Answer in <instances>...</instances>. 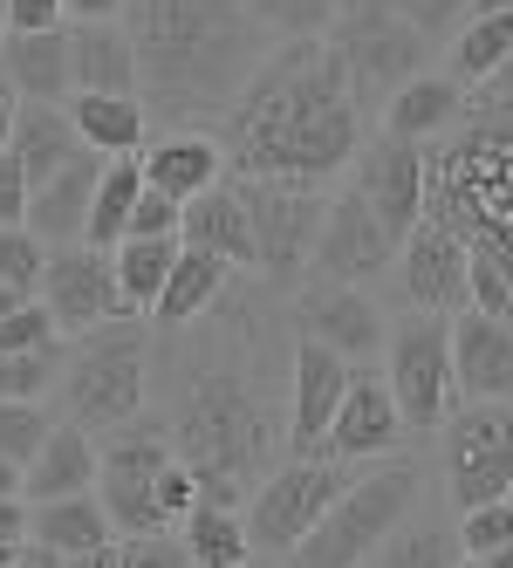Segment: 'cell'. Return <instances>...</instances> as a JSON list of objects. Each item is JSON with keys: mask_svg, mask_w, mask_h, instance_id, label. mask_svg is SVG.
<instances>
[{"mask_svg": "<svg viewBox=\"0 0 513 568\" xmlns=\"http://www.w3.org/2000/svg\"><path fill=\"white\" fill-rule=\"evenodd\" d=\"M370 103L349 83V62L329 34L281 42L260 75L226 110V165L240 179H295L329 185L370 144Z\"/></svg>", "mask_w": 513, "mask_h": 568, "instance_id": "cell-1", "label": "cell"}, {"mask_svg": "<svg viewBox=\"0 0 513 568\" xmlns=\"http://www.w3.org/2000/svg\"><path fill=\"white\" fill-rule=\"evenodd\" d=\"M124 21L137 34L151 116H165V124L226 116L233 97L274 55V28L254 14V0H131Z\"/></svg>", "mask_w": 513, "mask_h": 568, "instance_id": "cell-2", "label": "cell"}, {"mask_svg": "<svg viewBox=\"0 0 513 568\" xmlns=\"http://www.w3.org/2000/svg\"><path fill=\"white\" fill-rule=\"evenodd\" d=\"M172 445L178 459L199 466L206 479V500H240L247 486L267 473L274 459V404L267 384L247 356H192L185 377H178V404H172Z\"/></svg>", "mask_w": 513, "mask_h": 568, "instance_id": "cell-3", "label": "cell"}, {"mask_svg": "<svg viewBox=\"0 0 513 568\" xmlns=\"http://www.w3.org/2000/svg\"><path fill=\"white\" fill-rule=\"evenodd\" d=\"M431 220H445L472 254L513 281V103H472V116L424 151Z\"/></svg>", "mask_w": 513, "mask_h": 568, "instance_id": "cell-4", "label": "cell"}, {"mask_svg": "<svg viewBox=\"0 0 513 568\" xmlns=\"http://www.w3.org/2000/svg\"><path fill=\"white\" fill-rule=\"evenodd\" d=\"M151 390V329L137 315H116L103 329L75 336L69 363H62V404L75 425L90 432H116L144 412Z\"/></svg>", "mask_w": 513, "mask_h": 568, "instance_id": "cell-5", "label": "cell"}, {"mask_svg": "<svg viewBox=\"0 0 513 568\" xmlns=\"http://www.w3.org/2000/svg\"><path fill=\"white\" fill-rule=\"evenodd\" d=\"M418 507V466L383 459L377 473H357V486L315 520V535L288 555V568H363Z\"/></svg>", "mask_w": 513, "mask_h": 568, "instance_id": "cell-6", "label": "cell"}, {"mask_svg": "<svg viewBox=\"0 0 513 568\" xmlns=\"http://www.w3.org/2000/svg\"><path fill=\"white\" fill-rule=\"evenodd\" d=\"M240 192H247L254 240H260L254 274L267 288H301L315 274V247H322V226H329V192L295 185V179H240Z\"/></svg>", "mask_w": 513, "mask_h": 568, "instance_id": "cell-7", "label": "cell"}, {"mask_svg": "<svg viewBox=\"0 0 513 568\" xmlns=\"http://www.w3.org/2000/svg\"><path fill=\"white\" fill-rule=\"evenodd\" d=\"M329 42L349 62V83L363 103H390L411 75H424L431 42L390 8V0H342V14L329 21Z\"/></svg>", "mask_w": 513, "mask_h": 568, "instance_id": "cell-8", "label": "cell"}, {"mask_svg": "<svg viewBox=\"0 0 513 568\" xmlns=\"http://www.w3.org/2000/svg\"><path fill=\"white\" fill-rule=\"evenodd\" d=\"M178 459L172 445V425H116L103 438V473H96V494L116 520V535H157V527H172L165 507H157V479H165V466Z\"/></svg>", "mask_w": 513, "mask_h": 568, "instance_id": "cell-9", "label": "cell"}, {"mask_svg": "<svg viewBox=\"0 0 513 568\" xmlns=\"http://www.w3.org/2000/svg\"><path fill=\"white\" fill-rule=\"evenodd\" d=\"M349 486H357V466L336 459V453H322V459H288V466L254 494V514H247L254 548L295 555V548L315 535V520H322V514L349 494Z\"/></svg>", "mask_w": 513, "mask_h": 568, "instance_id": "cell-10", "label": "cell"}, {"mask_svg": "<svg viewBox=\"0 0 513 568\" xmlns=\"http://www.w3.org/2000/svg\"><path fill=\"white\" fill-rule=\"evenodd\" d=\"M383 377L404 404V425L431 432L445 425L452 397H459V371H452V315H404L383 343Z\"/></svg>", "mask_w": 513, "mask_h": 568, "instance_id": "cell-11", "label": "cell"}, {"mask_svg": "<svg viewBox=\"0 0 513 568\" xmlns=\"http://www.w3.org/2000/svg\"><path fill=\"white\" fill-rule=\"evenodd\" d=\"M445 494L459 514L513 494V404L506 397H480L459 418H445Z\"/></svg>", "mask_w": 513, "mask_h": 568, "instance_id": "cell-12", "label": "cell"}, {"mask_svg": "<svg viewBox=\"0 0 513 568\" xmlns=\"http://www.w3.org/2000/svg\"><path fill=\"white\" fill-rule=\"evenodd\" d=\"M42 302L55 308L62 336H90V329H103V322L131 315L124 281H116V254L96 247V240H62V247H49Z\"/></svg>", "mask_w": 513, "mask_h": 568, "instance_id": "cell-13", "label": "cell"}, {"mask_svg": "<svg viewBox=\"0 0 513 568\" xmlns=\"http://www.w3.org/2000/svg\"><path fill=\"white\" fill-rule=\"evenodd\" d=\"M349 384H357L349 356H336L315 336L295 343V356H288V432H281V445L295 459H322L329 453V432H336V412H342Z\"/></svg>", "mask_w": 513, "mask_h": 568, "instance_id": "cell-14", "label": "cell"}, {"mask_svg": "<svg viewBox=\"0 0 513 568\" xmlns=\"http://www.w3.org/2000/svg\"><path fill=\"white\" fill-rule=\"evenodd\" d=\"M349 185H357L370 206H377V220L398 233V240H411L418 233V220H424V206H431V158H424V144H411V138H370L363 144V158L349 165Z\"/></svg>", "mask_w": 513, "mask_h": 568, "instance_id": "cell-15", "label": "cell"}, {"mask_svg": "<svg viewBox=\"0 0 513 568\" xmlns=\"http://www.w3.org/2000/svg\"><path fill=\"white\" fill-rule=\"evenodd\" d=\"M398 247H404V240L377 220L370 199L357 185H342L329 199V226H322V247H315V274H322V281H349V288H370L377 274L398 267Z\"/></svg>", "mask_w": 513, "mask_h": 568, "instance_id": "cell-16", "label": "cell"}, {"mask_svg": "<svg viewBox=\"0 0 513 568\" xmlns=\"http://www.w3.org/2000/svg\"><path fill=\"white\" fill-rule=\"evenodd\" d=\"M398 288L424 315H459L472 308V247L445 220H418V233L398 247Z\"/></svg>", "mask_w": 513, "mask_h": 568, "instance_id": "cell-17", "label": "cell"}, {"mask_svg": "<svg viewBox=\"0 0 513 568\" xmlns=\"http://www.w3.org/2000/svg\"><path fill=\"white\" fill-rule=\"evenodd\" d=\"M295 322H301V336L315 343H329L336 356H377L390 336H383V308L363 295V288H349V281H322L315 274L308 288L295 295Z\"/></svg>", "mask_w": 513, "mask_h": 568, "instance_id": "cell-18", "label": "cell"}, {"mask_svg": "<svg viewBox=\"0 0 513 568\" xmlns=\"http://www.w3.org/2000/svg\"><path fill=\"white\" fill-rule=\"evenodd\" d=\"M404 404L398 390H390V377H357L336 412V432H329V453L349 459V466H370V459H390L404 438Z\"/></svg>", "mask_w": 513, "mask_h": 568, "instance_id": "cell-19", "label": "cell"}, {"mask_svg": "<svg viewBox=\"0 0 513 568\" xmlns=\"http://www.w3.org/2000/svg\"><path fill=\"white\" fill-rule=\"evenodd\" d=\"M452 371H459V397H513V322L486 315V308H459L452 315Z\"/></svg>", "mask_w": 513, "mask_h": 568, "instance_id": "cell-20", "label": "cell"}, {"mask_svg": "<svg viewBox=\"0 0 513 568\" xmlns=\"http://www.w3.org/2000/svg\"><path fill=\"white\" fill-rule=\"evenodd\" d=\"M472 116V97H465V83L445 69H424V75H411V83L383 103V131L390 138H411V144H439V138H452L459 124Z\"/></svg>", "mask_w": 513, "mask_h": 568, "instance_id": "cell-21", "label": "cell"}, {"mask_svg": "<svg viewBox=\"0 0 513 568\" xmlns=\"http://www.w3.org/2000/svg\"><path fill=\"white\" fill-rule=\"evenodd\" d=\"M103 151H75L69 165L34 185V206H28V226L49 240V247H62V240H90V206H96V185H103Z\"/></svg>", "mask_w": 513, "mask_h": 568, "instance_id": "cell-22", "label": "cell"}, {"mask_svg": "<svg viewBox=\"0 0 513 568\" xmlns=\"http://www.w3.org/2000/svg\"><path fill=\"white\" fill-rule=\"evenodd\" d=\"M178 240H185V247H206V254H226L233 267H254V261H260V240H254V213H247L240 179H219L213 192L185 199Z\"/></svg>", "mask_w": 513, "mask_h": 568, "instance_id": "cell-23", "label": "cell"}, {"mask_svg": "<svg viewBox=\"0 0 513 568\" xmlns=\"http://www.w3.org/2000/svg\"><path fill=\"white\" fill-rule=\"evenodd\" d=\"M69 62H75V90H110V97L144 90L131 21H75L69 28Z\"/></svg>", "mask_w": 513, "mask_h": 568, "instance_id": "cell-24", "label": "cell"}, {"mask_svg": "<svg viewBox=\"0 0 513 568\" xmlns=\"http://www.w3.org/2000/svg\"><path fill=\"white\" fill-rule=\"evenodd\" d=\"M0 69L14 75L28 103H69L75 97V62H69V28H28L0 42Z\"/></svg>", "mask_w": 513, "mask_h": 568, "instance_id": "cell-25", "label": "cell"}, {"mask_svg": "<svg viewBox=\"0 0 513 568\" xmlns=\"http://www.w3.org/2000/svg\"><path fill=\"white\" fill-rule=\"evenodd\" d=\"M219 172H226V144L206 138V131H172V138L144 144V179H151L157 192H172V199L213 192Z\"/></svg>", "mask_w": 513, "mask_h": 568, "instance_id": "cell-26", "label": "cell"}, {"mask_svg": "<svg viewBox=\"0 0 513 568\" xmlns=\"http://www.w3.org/2000/svg\"><path fill=\"white\" fill-rule=\"evenodd\" d=\"M103 473V445L90 438V425H55L49 445L34 453L28 466V494L34 500H69V494H90V479Z\"/></svg>", "mask_w": 513, "mask_h": 568, "instance_id": "cell-27", "label": "cell"}, {"mask_svg": "<svg viewBox=\"0 0 513 568\" xmlns=\"http://www.w3.org/2000/svg\"><path fill=\"white\" fill-rule=\"evenodd\" d=\"M69 116H75V131H83L90 151H103V158H144L151 103L110 97V90H75V97H69Z\"/></svg>", "mask_w": 513, "mask_h": 568, "instance_id": "cell-28", "label": "cell"}, {"mask_svg": "<svg viewBox=\"0 0 513 568\" xmlns=\"http://www.w3.org/2000/svg\"><path fill=\"white\" fill-rule=\"evenodd\" d=\"M21 165H28V179L34 185H49L75 151H90L83 144V131H75V116L62 110V103H21V124H14V144H8Z\"/></svg>", "mask_w": 513, "mask_h": 568, "instance_id": "cell-29", "label": "cell"}, {"mask_svg": "<svg viewBox=\"0 0 513 568\" xmlns=\"http://www.w3.org/2000/svg\"><path fill=\"white\" fill-rule=\"evenodd\" d=\"M226 274H233L226 254L185 247L178 267H172V281H165V295H157V322H165V329H192L199 315H213L219 295H226Z\"/></svg>", "mask_w": 513, "mask_h": 568, "instance_id": "cell-30", "label": "cell"}, {"mask_svg": "<svg viewBox=\"0 0 513 568\" xmlns=\"http://www.w3.org/2000/svg\"><path fill=\"white\" fill-rule=\"evenodd\" d=\"M178 535H185V548H192L199 568H240V561H254V527H247V514L233 507V500H199Z\"/></svg>", "mask_w": 513, "mask_h": 568, "instance_id": "cell-31", "label": "cell"}, {"mask_svg": "<svg viewBox=\"0 0 513 568\" xmlns=\"http://www.w3.org/2000/svg\"><path fill=\"white\" fill-rule=\"evenodd\" d=\"M34 541H49L62 555H83L96 541H116V520L103 507V494H69V500H34Z\"/></svg>", "mask_w": 513, "mask_h": 568, "instance_id": "cell-32", "label": "cell"}, {"mask_svg": "<svg viewBox=\"0 0 513 568\" xmlns=\"http://www.w3.org/2000/svg\"><path fill=\"white\" fill-rule=\"evenodd\" d=\"M513 55V8L506 14H472L459 34H452V49H445V69L459 75L465 90H480L493 83V69Z\"/></svg>", "mask_w": 513, "mask_h": 568, "instance_id": "cell-33", "label": "cell"}, {"mask_svg": "<svg viewBox=\"0 0 513 568\" xmlns=\"http://www.w3.org/2000/svg\"><path fill=\"white\" fill-rule=\"evenodd\" d=\"M116 254V281H124V302L131 315L137 308H157V295H165V281L185 254V240L178 233H157V240H124V247H110Z\"/></svg>", "mask_w": 513, "mask_h": 568, "instance_id": "cell-34", "label": "cell"}, {"mask_svg": "<svg viewBox=\"0 0 513 568\" xmlns=\"http://www.w3.org/2000/svg\"><path fill=\"white\" fill-rule=\"evenodd\" d=\"M137 199H144V158H110L103 185H96V206H90V240L96 247H124L131 240Z\"/></svg>", "mask_w": 513, "mask_h": 568, "instance_id": "cell-35", "label": "cell"}, {"mask_svg": "<svg viewBox=\"0 0 513 568\" xmlns=\"http://www.w3.org/2000/svg\"><path fill=\"white\" fill-rule=\"evenodd\" d=\"M452 548H459V535L418 520V527H398V535H390L363 568H452Z\"/></svg>", "mask_w": 513, "mask_h": 568, "instance_id": "cell-36", "label": "cell"}, {"mask_svg": "<svg viewBox=\"0 0 513 568\" xmlns=\"http://www.w3.org/2000/svg\"><path fill=\"white\" fill-rule=\"evenodd\" d=\"M62 349L42 343V349H0V397H28V404H42L49 384H62Z\"/></svg>", "mask_w": 513, "mask_h": 568, "instance_id": "cell-37", "label": "cell"}, {"mask_svg": "<svg viewBox=\"0 0 513 568\" xmlns=\"http://www.w3.org/2000/svg\"><path fill=\"white\" fill-rule=\"evenodd\" d=\"M49 274V240L34 226H0V288H21L34 295Z\"/></svg>", "mask_w": 513, "mask_h": 568, "instance_id": "cell-38", "label": "cell"}, {"mask_svg": "<svg viewBox=\"0 0 513 568\" xmlns=\"http://www.w3.org/2000/svg\"><path fill=\"white\" fill-rule=\"evenodd\" d=\"M55 418H42V404H28V397H0V453L34 466V453L49 445Z\"/></svg>", "mask_w": 513, "mask_h": 568, "instance_id": "cell-39", "label": "cell"}, {"mask_svg": "<svg viewBox=\"0 0 513 568\" xmlns=\"http://www.w3.org/2000/svg\"><path fill=\"white\" fill-rule=\"evenodd\" d=\"M254 14L281 34V42H295V34H329V21L342 14V0H254Z\"/></svg>", "mask_w": 513, "mask_h": 568, "instance_id": "cell-40", "label": "cell"}, {"mask_svg": "<svg viewBox=\"0 0 513 568\" xmlns=\"http://www.w3.org/2000/svg\"><path fill=\"white\" fill-rule=\"evenodd\" d=\"M390 8H398V14L424 34V42H431V49H439V42L452 49V34L472 21V0H390Z\"/></svg>", "mask_w": 513, "mask_h": 568, "instance_id": "cell-41", "label": "cell"}, {"mask_svg": "<svg viewBox=\"0 0 513 568\" xmlns=\"http://www.w3.org/2000/svg\"><path fill=\"white\" fill-rule=\"evenodd\" d=\"M513 541V500H486V507H465L459 514V548L465 555H493Z\"/></svg>", "mask_w": 513, "mask_h": 568, "instance_id": "cell-42", "label": "cell"}, {"mask_svg": "<svg viewBox=\"0 0 513 568\" xmlns=\"http://www.w3.org/2000/svg\"><path fill=\"white\" fill-rule=\"evenodd\" d=\"M55 336H62V322L49 302H21L14 315H0V349H42Z\"/></svg>", "mask_w": 513, "mask_h": 568, "instance_id": "cell-43", "label": "cell"}, {"mask_svg": "<svg viewBox=\"0 0 513 568\" xmlns=\"http://www.w3.org/2000/svg\"><path fill=\"white\" fill-rule=\"evenodd\" d=\"M124 568H199L185 548V535L157 527V535H124Z\"/></svg>", "mask_w": 513, "mask_h": 568, "instance_id": "cell-44", "label": "cell"}, {"mask_svg": "<svg viewBox=\"0 0 513 568\" xmlns=\"http://www.w3.org/2000/svg\"><path fill=\"white\" fill-rule=\"evenodd\" d=\"M178 226H185V199L157 192L144 179V199H137V213H131V240H157V233H178Z\"/></svg>", "mask_w": 513, "mask_h": 568, "instance_id": "cell-45", "label": "cell"}, {"mask_svg": "<svg viewBox=\"0 0 513 568\" xmlns=\"http://www.w3.org/2000/svg\"><path fill=\"white\" fill-rule=\"evenodd\" d=\"M28 206H34V179L14 151H0V226H28Z\"/></svg>", "mask_w": 513, "mask_h": 568, "instance_id": "cell-46", "label": "cell"}, {"mask_svg": "<svg viewBox=\"0 0 513 568\" xmlns=\"http://www.w3.org/2000/svg\"><path fill=\"white\" fill-rule=\"evenodd\" d=\"M8 21H14V34H28V28H62L69 21V0H8Z\"/></svg>", "mask_w": 513, "mask_h": 568, "instance_id": "cell-47", "label": "cell"}, {"mask_svg": "<svg viewBox=\"0 0 513 568\" xmlns=\"http://www.w3.org/2000/svg\"><path fill=\"white\" fill-rule=\"evenodd\" d=\"M28 535H34L28 494H0V541H28Z\"/></svg>", "mask_w": 513, "mask_h": 568, "instance_id": "cell-48", "label": "cell"}, {"mask_svg": "<svg viewBox=\"0 0 513 568\" xmlns=\"http://www.w3.org/2000/svg\"><path fill=\"white\" fill-rule=\"evenodd\" d=\"M21 103H28V97L14 90V75H8V69H0V151H8V144H14V124H21Z\"/></svg>", "mask_w": 513, "mask_h": 568, "instance_id": "cell-49", "label": "cell"}, {"mask_svg": "<svg viewBox=\"0 0 513 568\" xmlns=\"http://www.w3.org/2000/svg\"><path fill=\"white\" fill-rule=\"evenodd\" d=\"M14 568H69V555H62V548H49V541H34V535H28V541L14 548Z\"/></svg>", "mask_w": 513, "mask_h": 568, "instance_id": "cell-50", "label": "cell"}, {"mask_svg": "<svg viewBox=\"0 0 513 568\" xmlns=\"http://www.w3.org/2000/svg\"><path fill=\"white\" fill-rule=\"evenodd\" d=\"M131 0H69V21H124Z\"/></svg>", "mask_w": 513, "mask_h": 568, "instance_id": "cell-51", "label": "cell"}, {"mask_svg": "<svg viewBox=\"0 0 513 568\" xmlns=\"http://www.w3.org/2000/svg\"><path fill=\"white\" fill-rule=\"evenodd\" d=\"M69 568H124V541H96L83 555H69Z\"/></svg>", "mask_w": 513, "mask_h": 568, "instance_id": "cell-52", "label": "cell"}, {"mask_svg": "<svg viewBox=\"0 0 513 568\" xmlns=\"http://www.w3.org/2000/svg\"><path fill=\"white\" fill-rule=\"evenodd\" d=\"M0 494H28V466L0 453Z\"/></svg>", "mask_w": 513, "mask_h": 568, "instance_id": "cell-53", "label": "cell"}, {"mask_svg": "<svg viewBox=\"0 0 513 568\" xmlns=\"http://www.w3.org/2000/svg\"><path fill=\"white\" fill-rule=\"evenodd\" d=\"M21 302H34V295H21V288H0V315H14Z\"/></svg>", "mask_w": 513, "mask_h": 568, "instance_id": "cell-54", "label": "cell"}, {"mask_svg": "<svg viewBox=\"0 0 513 568\" xmlns=\"http://www.w3.org/2000/svg\"><path fill=\"white\" fill-rule=\"evenodd\" d=\"M480 561H486V568H513V541H506V548H493V555H480Z\"/></svg>", "mask_w": 513, "mask_h": 568, "instance_id": "cell-55", "label": "cell"}, {"mask_svg": "<svg viewBox=\"0 0 513 568\" xmlns=\"http://www.w3.org/2000/svg\"><path fill=\"white\" fill-rule=\"evenodd\" d=\"M513 0H472V14H506Z\"/></svg>", "mask_w": 513, "mask_h": 568, "instance_id": "cell-56", "label": "cell"}, {"mask_svg": "<svg viewBox=\"0 0 513 568\" xmlns=\"http://www.w3.org/2000/svg\"><path fill=\"white\" fill-rule=\"evenodd\" d=\"M14 548H21V541H0V568H14Z\"/></svg>", "mask_w": 513, "mask_h": 568, "instance_id": "cell-57", "label": "cell"}, {"mask_svg": "<svg viewBox=\"0 0 513 568\" xmlns=\"http://www.w3.org/2000/svg\"><path fill=\"white\" fill-rule=\"evenodd\" d=\"M8 34H14V21H8V0H0V42H8Z\"/></svg>", "mask_w": 513, "mask_h": 568, "instance_id": "cell-58", "label": "cell"}, {"mask_svg": "<svg viewBox=\"0 0 513 568\" xmlns=\"http://www.w3.org/2000/svg\"><path fill=\"white\" fill-rule=\"evenodd\" d=\"M452 568H486V561H480V555H465V561H452Z\"/></svg>", "mask_w": 513, "mask_h": 568, "instance_id": "cell-59", "label": "cell"}, {"mask_svg": "<svg viewBox=\"0 0 513 568\" xmlns=\"http://www.w3.org/2000/svg\"><path fill=\"white\" fill-rule=\"evenodd\" d=\"M240 568H260V561H240Z\"/></svg>", "mask_w": 513, "mask_h": 568, "instance_id": "cell-60", "label": "cell"}, {"mask_svg": "<svg viewBox=\"0 0 513 568\" xmlns=\"http://www.w3.org/2000/svg\"><path fill=\"white\" fill-rule=\"evenodd\" d=\"M506 500H513V494H506Z\"/></svg>", "mask_w": 513, "mask_h": 568, "instance_id": "cell-61", "label": "cell"}]
</instances>
